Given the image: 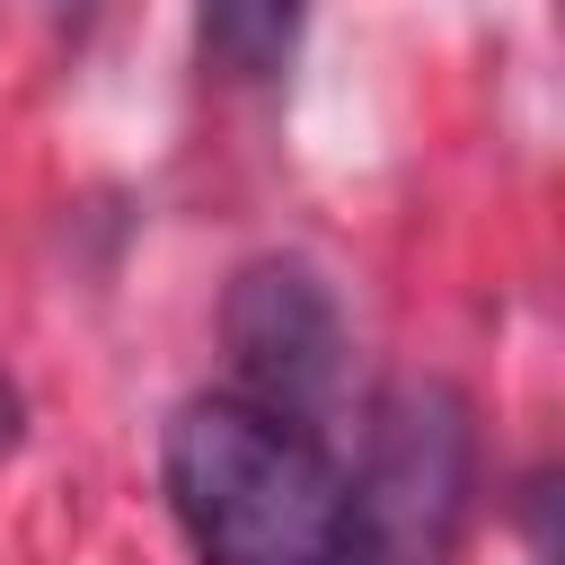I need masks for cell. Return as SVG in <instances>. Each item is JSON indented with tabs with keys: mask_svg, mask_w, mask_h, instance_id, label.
<instances>
[{
	"mask_svg": "<svg viewBox=\"0 0 565 565\" xmlns=\"http://www.w3.org/2000/svg\"><path fill=\"white\" fill-rule=\"evenodd\" d=\"M159 486L194 565H335L344 468L327 459L318 424L247 388H203L168 415Z\"/></svg>",
	"mask_w": 565,
	"mask_h": 565,
	"instance_id": "cell-1",
	"label": "cell"
},
{
	"mask_svg": "<svg viewBox=\"0 0 565 565\" xmlns=\"http://www.w3.org/2000/svg\"><path fill=\"white\" fill-rule=\"evenodd\" d=\"M468 406L441 380H406L371 406V450L344 477V539L335 565H450L468 521Z\"/></svg>",
	"mask_w": 565,
	"mask_h": 565,
	"instance_id": "cell-2",
	"label": "cell"
},
{
	"mask_svg": "<svg viewBox=\"0 0 565 565\" xmlns=\"http://www.w3.org/2000/svg\"><path fill=\"white\" fill-rule=\"evenodd\" d=\"M221 335H230V362H238V388L318 424L344 388V309L327 291L318 265L300 256H265L230 282V309H221Z\"/></svg>",
	"mask_w": 565,
	"mask_h": 565,
	"instance_id": "cell-3",
	"label": "cell"
},
{
	"mask_svg": "<svg viewBox=\"0 0 565 565\" xmlns=\"http://www.w3.org/2000/svg\"><path fill=\"white\" fill-rule=\"evenodd\" d=\"M203 18V53L230 79H282L309 26V0H194Z\"/></svg>",
	"mask_w": 565,
	"mask_h": 565,
	"instance_id": "cell-4",
	"label": "cell"
},
{
	"mask_svg": "<svg viewBox=\"0 0 565 565\" xmlns=\"http://www.w3.org/2000/svg\"><path fill=\"white\" fill-rule=\"evenodd\" d=\"M18 433H26V406H18V388H9V371H0V450H18Z\"/></svg>",
	"mask_w": 565,
	"mask_h": 565,
	"instance_id": "cell-5",
	"label": "cell"
},
{
	"mask_svg": "<svg viewBox=\"0 0 565 565\" xmlns=\"http://www.w3.org/2000/svg\"><path fill=\"white\" fill-rule=\"evenodd\" d=\"M53 9H62V18H88V9H97V0H53Z\"/></svg>",
	"mask_w": 565,
	"mask_h": 565,
	"instance_id": "cell-6",
	"label": "cell"
}]
</instances>
